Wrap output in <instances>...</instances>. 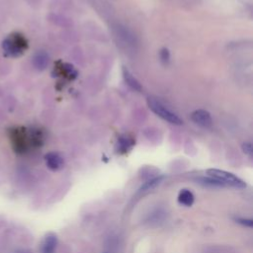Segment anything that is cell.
Listing matches in <instances>:
<instances>
[{
	"label": "cell",
	"mask_w": 253,
	"mask_h": 253,
	"mask_svg": "<svg viewBox=\"0 0 253 253\" xmlns=\"http://www.w3.org/2000/svg\"><path fill=\"white\" fill-rule=\"evenodd\" d=\"M28 46V41L20 33H12L2 42L4 53L10 57L21 56Z\"/></svg>",
	"instance_id": "obj_2"
},
{
	"label": "cell",
	"mask_w": 253,
	"mask_h": 253,
	"mask_svg": "<svg viewBox=\"0 0 253 253\" xmlns=\"http://www.w3.org/2000/svg\"><path fill=\"white\" fill-rule=\"evenodd\" d=\"M207 174L209 177L215 179L216 181L221 183L223 186H230V187L240 188V189L246 187V183L242 179H240L233 173L225 170L211 168L207 170Z\"/></svg>",
	"instance_id": "obj_3"
},
{
	"label": "cell",
	"mask_w": 253,
	"mask_h": 253,
	"mask_svg": "<svg viewBox=\"0 0 253 253\" xmlns=\"http://www.w3.org/2000/svg\"><path fill=\"white\" fill-rule=\"evenodd\" d=\"M133 144V141L128 138L127 136H122L120 139H119V146H120V149L123 150V151H126L127 150L128 148H130Z\"/></svg>",
	"instance_id": "obj_13"
},
{
	"label": "cell",
	"mask_w": 253,
	"mask_h": 253,
	"mask_svg": "<svg viewBox=\"0 0 253 253\" xmlns=\"http://www.w3.org/2000/svg\"><path fill=\"white\" fill-rule=\"evenodd\" d=\"M160 58L163 62H168L169 58H170V54L167 48H162L160 51Z\"/></svg>",
	"instance_id": "obj_15"
},
{
	"label": "cell",
	"mask_w": 253,
	"mask_h": 253,
	"mask_svg": "<svg viewBox=\"0 0 253 253\" xmlns=\"http://www.w3.org/2000/svg\"><path fill=\"white\" fill-rule=\"evenodd\" d=\"M178 203L185 207H191L195 202V196L189 189H182L178 194Z\"/></svg>",
	"instance_id": "obj_8"
},
{
	"label": "cell",
	"mask_w": 253,
	"mask_h": 253,
	"mask_svg": "<svg viewBox=\"0 0 253 253\" xmlns=\"http://www.w3.org/2000/svg\"><path fill=\"white\" fill-rule=\"evenodd\" d=\"M191 119L195 124L203 127H209L211 125V117L210 113L203 109L194 111L191 115Z\"/></svg>",
	"instance_id": "obj_7"
},
{
	"label": "cell",
	"mask_w": 253,
	"mask_h": 253,
	"mask_svg": "<svg viewBox=\"0 0 253 253\" xmlns=\"http://www.w3.org/2000/svg\"><path fill=\"white\" fill-rule=\"evenodd\" d=\"M33 63L35 67L39 70H43L48 64V55L45 51L40 50L38 51L33 58Z\"/></svg>",
	"instance_id": "obj_9"
},
{
	"label": "cell",
	"mask_w": 253,
	"mask_h": 253,
	"mask_svg": "<svg viewBox=\"0 0 253 253\" xmlns=\"http://www.w3.org/2000/svg\"><path fill=\"white\" fill-rule=\"evenodd\" d=\"M163 177H155V178H152V179H149L148 181H146L139 189L140 192H146V191H149L153 188H155L157 185H159L162 181Z\"/></svg>",
	"instance_id": "obj_11"
},
{
	"label": "cell",
	"mask_w": 253,
	"mask_h": 253,
	"mask_svg": "<svg viewBox=\"0 0 253 253\" xmlns=\"http://www.w3.org/2000/svg\"><path fill=\"white\" fill-rule=\"evenodd\" d=\"M123 76H124V79H125L126 83L129 87H131L132 89H134L136 91L141 90V85H140L139 81L126 68H123Z\"/></svg>",
	"instance_id": "obj_10"
},
{
	"label": "cell",
	"mask_w": 253,
	"mask_h": 253,
	"mask_svg": "<svg viewBox=\"0 0 253 253\" xmlns=\"http://www.w3.org/2000/svg\"><path fill=\"white\" fill-rule=\"evenodd\" d=\"M234 220L241 224L242 226H245V227H249V228H252L253 227V219L252 218H247V217H241V216H237L234 218Z\"/></svg>",
	"instance_id": "obj_14"
},
{
	"label": "cell",
	"mask_w": 253,
	"mask_h": 253,
	"mask_svg": "<svg viewBox=\"0 0 253 253\" xmlns=\"http://www.w3.org/2000/svg\"><path fill=\"white\" fill-rule=\"evenodd\" d=\"M9 137L14 150L20 154L27 152L31 145L36 146L42 143V134L38 129L29 131L22 126L11 128Z\"/></svg>",
	"instance_id": "obj_1"
},
{
	"label": "cell",
	"mask_w": 253,
	"mask_h": 253,
	"mask_svg": "<svg viewBox=\"0 0 253 253\" xmlns=\"http://www.w3.org/2000/svg\"><path fill=\"white\" fill-rule=\"evenodd\" d=\"M16 253H33L30 249H20Z\"/></svg>",
	"instance_id": "obj_17"
},
{
	"label": "cell",
	"mask_w": 253,
	"mask_h": 253,
	"mask_svg": "<svg viewBox=\"0 0 253 253\" xmlns=\"http://www.w3.org/2000/svg\"><path fill=\"white\" fill-rule=\"evenodd\" d=\"M44 161L48 169L51 171H58L64 165L63 157L57 152H48L44 155Z\"/></svg>",
	"instance_id": "obj_6"
},
{
	"label": "cell",
	"mask_w": 253,
	"mask_h": 253,
	"mask_svg": "<svg viewBox=\"0 0 253 253\" xmlns=\"http://www.w3.org/2000/svg\"><path fill=\"white\" fill-rule=\"evenodd\" d=\"M147 105L154 114H156L158 117H160L164 121L177 126H180L183 124V121L175 113H173L165 105H163L160 101L154 98H148Z\"/></svg>",
	"instance_id": "obj_4"
},
{
	"label": "cell",
	"mask_w": 253,
	"mask_h": 253,
	"mask_svg": "<svg viewBox=\"0 0 253 253\" xmlns=\"http://www.w3.org/2000/svg\"><path fill=\"white\" fill-rule=\"evenodd\" d=\"M58 239L55 233L48 232L42 238L41 243V253H54L56 251Z\"/></svg>",
	"instance_id": "obj_5"
},
{
	"label": "cell",
	"mask_w": 253,
	"mask_h": 253,
	"mask_svg": "<svg viewBox=\"0 0 253 253\" xmlns=\"http://www.w3.org/2000/svg\"><path fill=\"white\" fill-rule=\"evenodd\" d=\"M242 150L245 154L251 156V154H252V144L250 142H244L242 144Z\"/></svg>",
	"instance_id": "obj_16"
},
{
	"label": "cell",
	"mask_w": 253,
	"mask_h": 253,
	"mask_svg": "<svg viewBox=\"0 0 253 253\" xmlns=\"http://www.w3.org/2000/svg\"><path fill=\"white\" fill-rule=\"evenodd\" d=\"M165 217V211L161 209H157L154 211H152L149 216H148V220L149 222H161Z\"/></svg>",
	"instance_id": "obj_12"
}]
</instances>
